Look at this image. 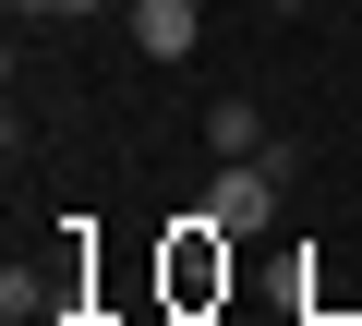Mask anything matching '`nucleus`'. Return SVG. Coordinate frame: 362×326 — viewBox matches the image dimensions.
I'll list each match as a JSON object with an SVG mask.
<instances>
[{
    "label": "nucleus",
    "instance_id": "f257e3e1",
    "mask_svg": "<svg viewBox=\"0 0 362 326\" xmlns=\"http://www.w3.org/2000/svg\"><path fill=\"white\" fill-rule=\"evenodd\" d=\"M278 194H290V182L266 170V157H218V182H206V206H194V218H218V230H266V218H278Z\"/></svg>",
    "mask_w": 362,
    "mask_h": 326
},
{
    "label": "nucleus",
    "instance_id": "f03ea898",
    "mask_svg": "<svg viewBox=\"0 0 362 326\" xmlns=\"http://www.w3.org/2000/svg\"><path fill=\"white\" fill-rule=\"evenodd\" d=\"M145 61H194V37H206V0H133V25H121Z\"/></svg>",
    "mask_w": 362,
    "mask_h": 326
},
{
    "label": "nucleus",
    "instance_id": "7ed1b4c3",
    "mask_svg": "<svg viewBox=\"0 0 362 326\" xmlns=\"http://www.w3.org/2000/svg\"><path fill=\"white\" fill-rule=\"evenodd\" d=\"M206 157H266V109L254 97H218L206 109Z\"/></svg>",
    "mask_w": 362,
    "mask_h": 326
},
{
    "label": "nucleus",
    "instance_id": "20e7f679",
    "mask_svg": "<svg viewBox=\"0 0 362 326\" xmlns=\"http://www.w3.org/2000/svg\"><path fill=\"white\" fill-rule=\"evenodd\" d=\"M85 13H109V0H13V25H85Z\"/></svg>",
    "mask_w": 362,
    "mask_h": 326
},
{
    "label": "nucleus",
    "instance_id": "39448f33",
    "mask_svg": "<svg viewBox=\"0 0 362 326\" xmlns=\"http://www.w3.org/2000/svg\"><path fill=\"white\" fill-rule=\"evenodd\" d=\"M266 13H302V0H266Z\"/></svg>",
    "mask_w": 362,
    "mask_h": 326
}]
</instances>
